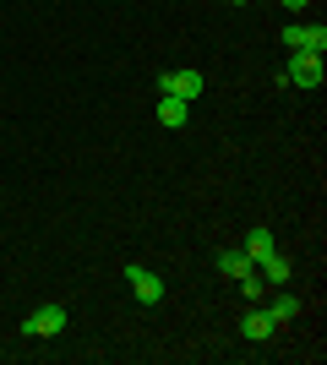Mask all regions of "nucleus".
<instances>
[{
  "mask_svg": "<svg viewBox=\"0 0 327 365\" xmlns=\"http://www.w3.org/2000/svg\"><path fill=\"white\" fill-rule=\"evenodd\" d=\"M202 88H207L202 71H191V66L186 71H158V93H170V98H186L191 104V98H202Z\"/></svg>",
  "mask_w": 327,
  "mask_h": 365,
  "instance_id": "obj_3",
  "label": "nucleus"
},
{
  "mask_svg": "<svg viewBox=\"0 0 327 365\" xmlns=\"http://www.w3.org/2000/svg\"><path fill=\"white\" fill-rule=\"evenodd\" d=\"M300 49H306V55H322V49H327V28H322V22H306V44H300Z\"/></svg>",
  "mask_w": 327,
  "mask_h": 365,
  "instance_id": "obj_12",
  "label": "nucleus"
},
{
  "mask_svg": "<svg viewBox=\"0 0 327 365\" xmlns=\"http://www.w3.org/2000/svg\"><path fill=\"white\" fill-rule=\"evenodd\" d=\"M186 115H191V104H186V98H170V93H158V125L180 131V125H186Z\"/></svg>",
  "mask_w": 327,
  "mask_h": 365,
  "instance_id": "obj_8",
  "label": "nucleus"
},
{
  "mask_svg": "<svg viewBox=\"0 0 327 365\" xmlns=\"http://www.w3.org/2000/svg\"><path fill=\"white\" fill-rule=\"evenodd\" d=\"M284 44H289V49L306 44V22H289V28H284Z\"/></svg>",
  "mask_w": 327,
  "mask_h": 365,
  "instance_id": "obj_13",
  "label": "nucleus"
},
{
  "mask_svg": "<svg viewBox=\"0 0 327 365\" xmlns=\"http://www.w3.org/2000/svg\"><path fill=\"white\" fill-rule=\"evenodd\" d=\"M273 333H279V327L267 317V305H251L246 317H240V338H246V344H273Z\"/></svg>",
  "mask_w": 327,
  "mask_h": 365,
  "instance_id": "obj_5",
  "label": "nucleus"
},
{
  "mask_svg": "<svg viewBox=\"0 0 327 365\" xmlns=\"http://www.w3.org/2000/svg\"><path fill=\"white\" fill-rule=\"evenodd\" d=\"M125 284H131V294H137L142 305H164V278L147 273L142 262H131V267H125Z\"/></svg>",
  "mask_w": 327,
  "mask_h": 365,
  "instance_id": "obj_4",
  "label": "nucleus"
},
{
  "mask_svg": "<svg viewBox=\"0 0 327 365\" xmlns=\"http://www.w3.org/2000/svg\"><path fill=\"white\" fill-rule=\"evenodd\" d=\"M218 273H224V278H246L251 273V257L240 251V245H224V251H218Z\"/></svg>",
  "mask_w": 327,
  "mask_h": 365,
  "instance_id": "obj_9",
  "label": "nucleus"
},
{
  "mask_svg": "<svg viewBox=\"0 0 327 365\" xmlns=\"http://www.w3.org/2000/svg\"><path fill=\"white\" fill-rule=\"evenodd\" d=\"M66 305H38L33 317H22V338H61L66 333Z\"/></svg>",
  "mask_w": 327,
  "mask_h": 365,
  "instance_id": "obj_2",
  "label": "nucleus"
},
{
  "mask_svg": "<svg viewBox=\"0 0 327 365\" xmlns=\"http://www.w3.org/2000/svg\"><path fill=\"white\" fill-rule=\"evenodd\" d=\"M284 82L289 88H322L327 71H322V55H306V49H289V66H284Z\"/></svg>",
  "mask_w": 327,
  "mask_h": 365,
  "instance_id": "obj_1",
  "label": "nucleus"
},
{
  "mask_svg": "<svg viewBox=\"0 0 327 365\" xmlns=\"http://www.w3.org/2000/svg\"><path fill=\"white\" fill-rule=\"evenodd\" d=\"M240 251L251 257V267H256V262H267L273 251H279V245H273V229H262V224H256V229H246V240H240Z\"/></svg>",
  "mask_w": 327,
  "mask_h": 365,
  "instance_id": "obj_6",
  "label": "nucleus"
},
{
  "mask_svg": "<svg viewBox=\"0 0 327 365\" xmlns=\"http://www.w3.org/2000/svg\"><path fill=\"white\" fill-rule=\"evenodd\" d=\"M284 6H289V11H306V6H311V0H284Z\"/></svg>",
  "mask_w": 327,
  "mask_h": 365,
  "instance_id": "obj_14",
  "label": "nucleus"
},
{
  "mask_svg": "<svg viewBox=\"0 0 327 365\" xmlns=\"http://www.w3.org/2000/svg\"><path fill=\"white\" fill-rule=\"evenodd\" d=\"M229 6H251V0H229Z\"/></svg>",
  "mask_w": 327,
  "mask_h": 365,
  "instance_id": "obj_15",
  "label": "nucleus"
},
{
  "mask_svg": "<svg viewBox=\"0 0 327 365\" xmlns=\"http://www.w3.org/2000/svg\"><path fill=\"white\" fill-rule=\"evenodd\" d=\"M300 311H306V300H300V294H289V289H279V294H273V305H267V317H273V327H284V322H295Z\"/></svg>",
  "mask_w": 327,
  "mask_h": 365,
  "instance_id": "obj_7",
  "label": "nucleus"
},
{
  "mask_svg": "<svg viewBox=\"0 0 327 365\" xmlns=\"http://www.w3.org/2000/svg\"><path fill=\"white\" fill-rule=\"evenodd\" d=\"M234 284H240V294H246V300H251V305H262V300H267V278H262V273H256V267H251V273H246V278H234Z\"/></svg>",
  "mask_w": 327,
  "mask_h": 365,
  "instance_id": "obj_11",
  "label": "nucleus"
},
{
  "mask_svg": "<svg viewBox=\"0 0 327 365\" xmlns=\"http://www.w3.org/2000/svg\"><path fill=\"white\" fill-rule=\"evenodd\" d=\"M256 273L267 278V289H284V284H289V273H295V267H289V262H284L279 251H273V257H267V262H256Z\"/></svg>",
  "mask_w": 327,
  "mask_h": 365,
  "instance_id": "obj_10",
  "label": "nucleus"
}]
</instances>
